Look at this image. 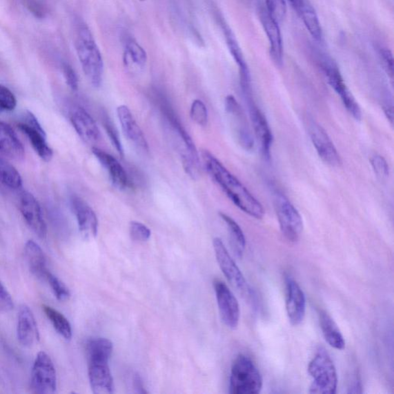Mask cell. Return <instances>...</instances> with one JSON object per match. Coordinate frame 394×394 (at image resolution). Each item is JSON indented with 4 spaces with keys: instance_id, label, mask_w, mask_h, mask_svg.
Masks as SVG:
<instances>
[{
    "instance_id": "cell-1",
    "label": "cell",
    "mask_w": 394,
    "mask_h": 394,
    "mask_svg": "<svg viewBox=\"0 0 394 394\" xmlns=\"http://www.w3.org/2000/svg\"><path fill=\"white\" fill-rule=\"evenodd\" d=\"M202 157L206 172L233 204L246 215L262 219L264 206L248 189L209 151L204 150Z\"/></svg>"
},
{
    "instance_id": "cell-2",
    "label": "cell",
    "mask_w": 394,
    "mask_h": 394,
    "mask_svg": "<svg viewBox=\"0 0 394 394\" xmlns=\"http://www.w3.org/2000/svg\"><path fill=\"white\" fill-rule=\"evenodd\" d=\"M155 103L161 113L166 126L170 131L173 143L176 146L183 168L190 177L197 179L199 176V158L195 143L186 132L175 110L163 93L155 95Z\"/></svg>"
},
{
    "instance_id": "cell-3",
    "label": "cell",
    "mask_w": 394,
    "mask_h": 394,
    "mask_svg": "<svg viewBox=\"0 0 394 394\" xmlns=\"http://www.w3.org/2000/svg\"><path fill=\"white\" fill-rule=\"evenodd\" d=\"M76 48L86 77L93 88H99L103 80L104 59L88 26L85 25L80 26L77 33Z\"/></svg>"
},
{
    "instance_id": "cell-4",
    "label": "cell",
    "mask_w": 394,
    "mask_h": 394,
    "mask_svg": "<svg viewBox=\"0 0 394 394\" xmlns=\"http://www.w3.org/2000/svg\"><path fill=\"white\" fill-rule=\"evenodd\" d=\"M262 388L263 377L255 364L248 357L237 356L231 367L230 393L257 394Z\"/></svg>"
},
{
    "instance_id": "cell-5",
    "label": "cell",
    "mask_w": 394,
    "mask_h": 394,
    "mask_svg": "<svg viewBox=\"0 0 394 394\" xmlns=\"http://www.w3.org/2000/svg\"><path fill=\"white\" fill-rule=\"evenodd\" d=\"M308 373L313 379L310 393L335 394L338 378L335 364L324 350H320L311 359Z\"/></svg>"
},
{
    "instance_id": "cell-6",
    "label": "cell",
    "mask_w": 394,
    "mask_h": 394,
    "mask_svg": "<svg viewBox=\"0 0 394 394\" xmlns=\"http://www.w3.org/2000/svg\"><path fill=\"white\" fill-rule=\"evenodd\" d=\"M318 63L327 82L340 97L346 110L355 119H362V109L349 88H347L336 63L329 57H323L319 59Z\"/></svg>"
},
{
    "instance_id": "cell-7",
    "label": "cell",
    "mask_w": 394,
    "mask_h": 394,
    "mask_svg": "<svg viewBox=\"0 0 394 394\" xmlns=\"http://www.w3.org/2000/svg\"><path fill=\"white\" fill-rule=\"evenodd\" d=\"M275 207L283 236L289 242H297L304 230L302 215L289 199L282 193H275Z\"/></svg>"
},
{
    "instance_id": "cell-8",
    "label": "cell",
    "mask_w": 394,
    "mask_h": 394,
    "mask_svg": "<svg viewBox=\"0 0 394 394\" xmlns=\"http://www.w3.org/2000/svg\"><path fill=\"white\" fill-rule=\"evenodd\" d=\"M30 387L37 394H52L57 391V372L48 353L39 352L33 364Z\"/></svg>"
},
{
    "instance_id": "cell-9",
    "label": "cell",
    "mask_w": 394,
    "mask_h": 394,
    "mask_svg": "<svg viewBox=\"0 0 394 394\" xmlns=\"http://www.w3.org/2000/svg\"><path fill=\"white\" fill-rule=\"evenodd\" d=\"M213 244L217 262L226 279L240 295L249 297L250 292L249 286L242 270L227 250L222 239L216 237L213 239Z\"/></svg>"
},
{
    "instance_id": "cell-10",
    "label": "cell",
    "mask_w": 394,
    "mask_h": 394,
    "mask_svg": "<svg viewBox=\"0 0 394 394\" xmlns=\"http://www.w3.org/2000/svg\"><path fill=\"white\" fill-rule=\"evenodd\" d=\"M305 121L306 128L319 158L326 164L337 168L342 164V158L329 135L313 118L307 117Z\"/></svg>"
},
{
    "instance_id": "cell-11",
    "label": "cell",
    "mask_w": 394,
    "mask_h": 394,
    "mask_svg": "<svg viewBox=\"0 0 394 394\" xmlns=\"http://www.w3.org/2000/svg\"><path fill=\"white\" fill-rule=\"evenodd\" d=\"M244 97L247 105H248L253 135H255L257 140L260 152H262L263 157L268 160L270 159L273 142V137L270 126L262 111L257 108V106L253 101L252 95Z\"/></svg>"
},
{
    "instance_id": "cell-12",
    "label": "cell",
    "mask_w": 394,
    "mask_h": 394,
    "mask_svg": "<svg viewBox=\"0 0 394 394\" xmlns=\"http://www.w3.org/2000/svg\"><path fill=\"white\" fill-rule=\"evenodd\" d=\"M225 110L231 119L239 144L244 150H251L255 146V139L245 112L235 97L229 95L226 97Z\"/></svg>"
},
{
    "instance_id": "cell-13",
    "label": "cell",
    "mask_w": 394,
    "mask_h": 394,
    "mask_svg": "<svg viewBox=\"0 0 394 394\" xmlns=\"http://www.w3.org/2000/svg\"><path fill=\"white\" fill-rule=\"evenodd\" d=\"M215 290L220 317L224 324L235 330L239 325L240 310L238 300L228 286L220 280L215 282Z\"/></svg>"
},
{
    "instance_id": "cell-14",
    "label": "cell",
    "mask_w": 394,
    "mask_h": 394,
    "mask_svg": "<svg viewBox=\"0 0 394 394\" xmlns=\"http://www.w3.org/2000/svg\"><path fill=\"white\" fill-rule=\"evenodd\" d=\"M19 208L30 228L39 238L45 239L48 235V227L45 223L41 207L35 197L28 191L20 193Z\"/></svg>"
},
{
    "instance_id": "cell-15",
    "label": "cell",
    "mask_w": 394,
    "mask_h": 394,
    "mask_svg": "<svg viewBox=\"0 0 394 394\" xmlns=\"http://www.w3.org/2000/svg\"><path fill=\"white\" fill-rule=\"evenodd\" d=\"M306 309V296L302 287L295 279L287 278L286 310L293 326H298L304 322Z\"/></svg>"
},
{
    "instance_id": "cell-16",
    "label": "cell",
    "mask_w": 394,
    "mask_h": 394,
    "mask_svg": "<svg viewBox=\"0 0 394 394\" xmlns=\"http://www.w3.org/2000/svg\"><path fill=\"white\" fill-rule=\"evenodd\" d=\"M259 17L270 43V53L273 61L277 66L283 65V40L279 23L273 19L265 8L259 10Z\"/></svg>"
},
{
    "instance_id": "cell-17",
    "label": "cell",
    "mask_w": 394,
    "mask_h": 394,
    "mask_svg": "<svg viewBox=\"0 0 394 394\" xmlns=\"http://www.w3.org/2000/svg\"><path fill=\"white\" fill-rule=\"evenodd\" d=\"M71 206L76 216L79 230L86 239L95 238L98 233V219L95 211L79 197H72Z\"/></svg>"
},
{
    "instance_id": "cell-18",
    "label": "cell",
    "mask_w": 394,
    "mask_h": 394,
    "mask_svg": "<svg viewBox=\"0 0 394 394\" xmlns=\"http://www.w3.org/2000/svg\"><path fill=\"white\" fill-rule=\"evenodd\" d=\"M92 152L98 161L108 171L113 186L121 190L131 188L132 182L128 173L115 157L97 148H93Z\"/></svg>"
},
{
    "instance_id": "cell-19",
    "label": "cell",
    "mask_w": 394,
    "mask_h": 394,
    "mask_svg": "<svg viewBox=\"0 0 394 394\" xmlns=\"http://www.w3.org/2000/svg\"><path fill=\"white\" fill-rule=\"evenodd\" d=\"M117 113L124 136L138 149L149 152L148 143L128 106L125 105L118 106Z\"/></svg>"
},
{
    "instance_id": "cell-20",
    "label": "cell",
    "mask_w": 394,
    "mask_h": 394,
    "mask_svg": "<svg viewBox=\"0 0 394 394\" xmlns=\"http://www.w3.org/2000/svg\"><path fill=\"white\" fill-rule=\"evenodd\" d=\"M17 332L19 343L24 346L31 347L39 340L36 319L30 307L26 305L20 307Z\"/></svg>"
},
{
    "instance_id": "cell-21",
    "label": "cell",
    "mask_w": 394,
    "mask_h": 394,
    "mask_svg": "<svg viewBox=\"0 0 394 394\" xmlns=\"http://www.w3.org/2000/svg\"><path fill=\"white\" fill-rule=\"evenodd\" d=\"M70 121L77 135L86 144H95L99 139V130L95 120L83 108H76L70 115Z\"/></svg>"
},
{
    "instance_id": "cell-22",
    "label": "cell",
    "mask_w": 394,
    "mask_h": 394,
    "mask_svg": "<svg viewBox=\"0 0 394 394\" xmlns=\"http://www.w3.org/2000/svg\"><path fill=\"white\" fill-rule=\"evenodd\" d=\"M88 375L91 389L96 394H110L115 390L108 364L89 363Z\"/></svg>"
},
{
    "instance_id": "cell-23",
    "label": "cell",
    "mask_w": 394,
    "mask_h": 394,
    "mask_svg": "<svg viewBox=\"0 0 394 394\" xmlns=\"http://www.w3.org/2000/svg\"><path fill=\"white\" fill-rule=\"evenodd\" d=\"M224 30L227 46H228L230 55L235 59L239 68L240 85H242V91L243 92H251L250 73L246 63L243 52L229 28L224 26Z\"/></svg>"
},
{
    "instance_id": "cell-24",
    "label": "cell",
    "mask_w": 394,
    "mask_h": 394,
    "mask_svg": "<svg viewBox=\"0 0 394 394\" xmlns=\"http://www.w3.org/2000/svg\"><path fill=\"white\" fill-rule=\"evenodd\" d=\"M18 128L28 137L33 150L43 161L48 163L53 157V151L46 141V132L41 126H33L20 122Z\"/></svg>"
},
{
    "instance_id": "cell-25",
    "label": "cell",
    "mask_w": 394,
    "mask_h": 394,
    "mask_svg": "<svg viewBox=\"0 0 394 394\" xmlns=\"http://www.w3.org/2000/svg\"><path fill=\"white\" fill-rule=\"evenodd\" d=\"M0 152L16 161L25 158V149L10 125L0 121Z\"/></svg>"
},
{
    "instance_id": "cell-26",
    "label": "cell",
    "mask_w": 394,
    "mask_h": 394,
    "mask_svg": "<svg viewBox=\"0 0 394 394\" xmlns=\"http://www.w3.org/2000/svg\"><path fill=\"white\" fill-rule=\"evenodd\" d=\"M148 63V53L135 39L126 40L124 52L125 68L132 72L142 71Z\"/></svg>"
},
{
    "instance_id": "cell-27",
    "label": "cell",
    "mask_w": 394,
    "mask_h": 394,
    "mask_svg": "<svg viewBox=\"0 0 394 394\" xmlns=\"http://www.w3.org/2000/svg\"><path fill=\"white\" fill-rule=\"evenodd\" d=\"M319 320L320 328L327 344L333 348L343 351L346 346L345 340L335 320L324 311H319Z\"/></svg>"
},
{
    "instance_id": "cell-28",
    "label": "cell",
    "mask_w": 394,
    "mask_h": 394,
    "mask_svg": "<svg viewBox=\"0 0 394 394\" xmlns=\"http://www.w3.org/2000/svg\"><path fill=\"white\" fill-rule=\"evenodd\" d=\"M25 257L33 275L40 279H45L50 270L46 267V260L43 251L33 240H29L25 246Z\"/></svg>"
},
{
    "instance_id": "cell-29",
    "label": "cell",
    "mask_w": 394,
    "mask_h": 394,
    "mask_svg": "<svg viewBox=\"0 0 394 394\" xmlns=\"http://www.w3.org/2000/svg\"><path fill=\"white\" fill-rule=\"evenodd\" d=\"M297 13L302 17L311 37L317 42H322L324 37L322 25H320L317 13L309 0H303Z\"/></svg>"
},
{
    "instance_id": "cell-30",
    "label": "cell",
    "mask_w": 394,
    "mask_h": 394,
    "mask_svg": "<svg viewBox=\"0 0 394 394\" xmlns=\"http://www.w3.org/2000/svg\"><path fill=\"white\" fill-rule=\"evenodd\" d=\"M113 345L109 339L93 338L86 344L89 363L108 364L112 356Z\"/></svg>"
},
{
    "instance_id": "cell-31",
    "label": "cell",
    "mask_w": 394,
    "mask_h": 394,
    "mask_svg": "<svg viewBox=\"0 0 394 394\" xmlns=\"http://www.w3.org/2000/svg\"><path fill=\"white\" fill-rule=\"evenodd\" d=\"M219 217L224 220L230 233L232 246L237 257L242 258L246 249V237L242 227L235 219L226 213H219Z\"/></svg>"
},
{
    "instance_id": "cell-32",
    "label": "cell",
    "mask_w": 394,
    "mask_h": 394,
    "mask_svg": "<svg viewBox=\"0 0 394 394\" xmlns=\"http://www.w3.org/2000/svg\"><path fill=\"white\" fill-rule=\"evenodd\" d=\"M0 185L11 190H19L23 186L22 177L17 170L1 157H0Z\"/></svg>"
},
{
    "instance_id": "cell-33",
    "label": "cell",
    "mask_w": 394,
    "mask_h": 394,
    "mask_svg": "<svg viewBox=\"0 0 394 394\" xmlns=\"http://www.w3.org/2000/svg\"><path fill=\"white\" fill-rule=\"evenodd\" d=\"M43 311L59 335L65 339H71L72 331L69 320L61 313L52 308L50 306L43 305Z\"/></svg>"
},
{
    "instance_id": "cell-34",
    "label": "cell",
    "mask_w": 394,
    "mask_h": 394,
    "mask_svg": "<svg viewBox=\"0 0 394 394\" xmlns=\"http://www.w3.org/2000/svg\"><path fill=\"white\" fill-rule=\"evenodd\" d=\"M44 282L48 283L53 295L59 302H66L70 299L71 295L68 287L50 271L46 273Z\"/></svg>"
},
{
    "instance_id": "cell-35",
    "label": "cell",
    "mask_w": 394,
    "mask_h": 394,
    "mask_svg": "<svg viewBox=\"0 0 394 394\" xmlns=\"http://www.w3.org/2000/svg\"><path fill=\"white\" fill-rule=\"evenodd\" d=\"M190 117L193 122L200 126H206L208 123V110L204 102L196 99L190 108Z\"/></svg>"
},
{
    "instance_id": "cell-36",
    "label": "cell",
    "mask_w": 394,
    "mask_h": 394,
    "mask_svg": "<svg viewBox=\"0 0 394 394\" xmlns=\"http://www.w3.org/2000/svg\"><path fill=\"white\" fill-rule=\"evenodd\" d=\"M265 8L278 23L284 21L286 17V0H266Z\"/></svg>"
},
{
    "instance_id": "cell-37",
    "label": "cell",
    "mask_w": 394,
    "mask_h": 394,
    "mask_svg": "<svg viewBox=\"0 0 394 394\" xmlns=\"http://www.w3.org/2000/svg\"><path fill=\"white\" fill-rule=\"evenodd\" d=\"M103 125L106 133H108V135L109 136L112 146H115L119 152V155L121 157H124V151L121 140L119 139V133L115 128V126L113 125L108 116L105 115L103 117Z\"/></svg>"
},
{
    "instance_id": "cell-38",
    "label": "cell",
    "mask_w": 394,
    "mask_h": 394,
    "mask_svg": "<svg viewBox=\"0 0 394 394\" xmlns=\"http://www.w3.org/2000/svg\"><path fill=\"white\" fill-rule=\"evenodd\" d=\"M17 106V100L6 86L0 84V112L14 110Z\"/></svg>"
},
{
    "instance_id": "cell-39",
    "label": "cell",
    "mask_w": 394,
    "mask_h": 394,
    "mask_svg": "<svg viewBox=\"0 0 394 394\" xmlns=\"http://www.w3.org/2000/svg\"><path fill=\"white\" fill-rule=\"evenodd\" d=\"M130 235L135 242L144 243L148 242L151 237V231L148 226L138 221L130 224Z\"/></svg>"
},
{
    "instance_id": "cell-40",
    "label": "cell",
    "mask_w": 394,
    "mask_h": 394,
    "mask_svg": "<svg viewBox=\"0 0 394 394\" xmlns=\"http://www.w3.org/2000/svg\"><path fill=\"white\" fill-rule=\"evenodd\" d=\"M370 161L372 168L377 177L382 179H385L389 177V165L382 156L375 155L371 157Z\"/></svg>"
},
{
    "instance_id": "cell-41",
    "label": "cell",
    "mask_w": 394,
    "mask_h": 394,
    "mask_svg": "<svg viewBox=\"0 0 394 394\" xmlns=\"http://www.w3.org/2000/svg\"><path fill=\"white\" fill-rule=\"evenodd\" d=\"M62 70L66 84L72 90L77 91L79 88V79L75 70L68 63H63Z\"/></svg>"
},
{
    "instance_id": "cell-42",
    "label": "cell",
    "mask_w": 394,
    "mask_h": 394,
    "mask_svg": "<svg viewBox=\"0 0 394 394\" xmlns=\"http://www.w3.org/2000/svg\"><path fill=\"white\" fill-rule=\"evenodd\" d=\"M14 307L11 295L6 287L0 282V312L8 313Z\"/></svg>"
},
{
    "instance_id": "cell-43",
    "label": "cell",
    "mask_w": 394,
    "mask_h": 394,
    "mask_svg": "<svg viewBox=\"0 0 394 394\" xmlns=\"http://www.w3.org/2000/svg\"><path fill=\"white\" fill-rule=\"evenodd\" d=\"M379 55L382 59L384 69L391 79L393 77V57L392 52L387 48H380L379 49Z\"/></svg>"
},
{
    "instance_id": "cell-44",
    "label": "cell",
    "mask_w": 394,
    "mask_h": 394,
    "mask_svg": "<svg viewBox=\"0 0 394 394\" xmlns=\"http://www.w3.org/2000/svg\"><path fill=\"white\" fill-rule=\"evenodd\" d=\"M26 8L29 10L32 14L38 19L45 17L46 11L43 5L37 0H24Z\"/></svg>"
},
{
    "instance_id": "cell-45",
    "label": "cell",
    "mask_w": 394,
    "mask_h": 394,
    "mask_svg": "<svg viewBox=\"0 0 394 394\" xmlns=\"http://www.w3.org/2000/svg\"><path fill=\"white\" fill-rule=\"evenodd\" d=\"M133 386H135V388L137 393H146L148 392L146 391L143 383L142 378L139 377V375H135V378H133Z\"/></svg>"
},
{
    "instance_id": "cell-46",
    "label": "cell",
    "mask_w": 394,
    "mask_h": 394,
    "mask_svg": "<svg viewBox=\"0 0 394 394\" xmlns=\"http://www.w3.org/2000/svg\"><path fill=\"white\" fill-rule=\"evenodd\" d=\"M349 393H362V383H360L359 380H356L355 384H353L351 386V391Z\"/></svg>"
},
{
    "instance_id": "cell-47",
    "label": "cell",
    "mask_w": 394,
    "mask_h": 394,
    "mask_svg": "<svg viewBox=\"0 0 394 394\" xmlns=\"http://www.w3.org/2000/svg\"><path fill=\"white\" fill-rule=\"evenodd\" d=\"M288 1L292 6V8L297 12L303 0H288Z\"/></svg>"
},
{
    "instance_id": "cell-48",
    "label": "cell",
    "mask_w": 394,
    "mask_h": 394,
    "mask_svg": "<svg viewBox=\"0 0 394 394\" xmlns=\"http://www.w3.org/2000/svg\"><path fill=\"white\" fill-rule=\"evenodd\" d=\"M139 1L144 2L146 0H139Z\"/></svg>"
}]
</instances>
